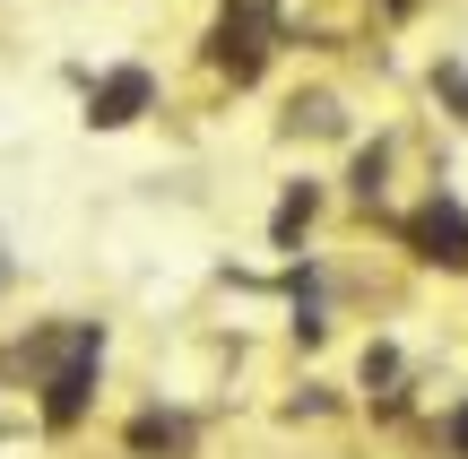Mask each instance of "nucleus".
Segmentation results:
<instances>
[{
    "label": "nucleus",
    "mask_w": 468,
    "mask_h": 459,
    "mask_svg": "<svg viewBox=\"0 0 468 459\" xmlns=\"http://www.w3.org/2000/svg\"><path fill=\"white\" fill-rule=\"evenodd\" d=\"M425 443H434V459H468V391L425 416Z\"/></svg>",
    "instance_id": "nucleus-6"
},
{
    "label": "nucleus",
    "mask_w": 468,
    "mask_h": 459,
    "mask_svg": "<svg viewBox=\"0 0 468 459\" xmlns=\"http://www.w3.org/2000/svg\"><path fill=\"white\" fill-rule=\"evenodd\" d=\"M278 130L303 139V148H330V139H356V113H347V96H338L330 78H313V87L286 96V121H278Z\"/></svg>",
    "instance_id": "nucleus-4"
},
{
    "label": "nucleus",
    "mask_w": 468,
    "mask_h": 459,
    "mask_svg": "<svg viewBox=\"0 0 468 459\" xmlns=\"http://www.w3.org/2000/svg\"><path fill=\"white\" fill-rule=\"evenodd\" d=\"M156 69L148 61H113V69H96L87 78V130H131L139 113H156Z\"/></svg>",
    "instance_id": "nucleus-3"
},
{
    "label": "nucleus",
    "mask_w": 468,
    "mask_h": 459,
    "mask_svg": "<svg viewBox=\"0 0 468 459\" xmlns=\"http://www.w3.org/2000/svg\"><path fill=\"white\" fill-rule=\"evenodd\" d=\"M122 459H200V416L156 391L148 408H131V425H122Z\"/></svg>",
    "instance_id": "nucleus-2"
},
{
    "label": "nucleus",
    "mask_w": 468,
    "mask_h": 459,
    "mask_svg": "<svg viewBox=\"0 0 468 459\" xmlns=\"http://www.w3.org/2000/svg\"><path fill=\"white\" fill-rule=\"evenodd\" d=\"M390 243H399L417 269H442V277H468V208L452 200V191H417V200L390 217Z\"/></svg>",
    "instance_id": "nucleus-1"
},
{
    "label": "nucleus",
    "mask_w": 468,
    "mask_h": 459,
    "mask_svg": "<svg viewBox=\"0 0 468 459\" xmlns=\"http://www.w3.org/2000/svg\"><path fill=\"white\" fill-rule=\"evenodd\" d=\"M321 208H330V191H321L313 173H303V183H286V191H278V217H269V243H278V252L295 260V252H303V235H313V217H321Z\"/></svg>",
    "instance_id": "nucleus-5"
}]
</instances>
